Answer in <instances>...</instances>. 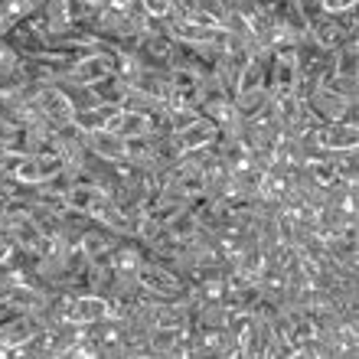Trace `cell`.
I'll list each match as a JSON object with an SVG mask.
<instances>
[{
  "label": "cell",
  "mask_w": 359,
  "mask_h": 359,
  "mask_svg": "<svg viewBox=\"0 0 359 359\" xmlns=\"http://www.w3.org/2000/svg\"><path fill=\"white\" fill-rule=\"evenodd\" d=\"M108 317H114V311L108 297H102V294H79L66 313V320L79 323V327H92V323L108 320Z\"/></svg>",
  "instance_id": "7a4b0ae2"
},
{
  "label": "cell",
  "mask_w": 359,
  "mask_h": 359,
  "mask_svg": "<svg viewBox=\"0 0 359 359\" xmlns=\"http://www.w3.org/2000/svg\"><path fill=\"white\" fill-rule=\"evenodd\" d=\"M356 0H320V10L323 13H343V10H353Z\"/></svg>",
  "instance_id": "5bb4252c"
},
{
  "label": "cell",
  "mask_w": 359,
  "mask_h": 359,
  "mask_svg": "<svg viewBox=\"0 0 359 359\" xmlns=\"http://www.w3.org/2000/svg\"><path fill=\"white\" fill-rule=\"evenodd\" d=\"M114 111H118V104H92V108H79V111L72 114V124H76V131H82V134L102 131Z\"/></svg>",
  "instance_id": "9c48e42d"
},
{
  "label": "cell",
  "mask_w": 359,
  "mask_h": 359,
  "mask_svg": "<svg viewBox=\"0 0 359 359\" xmlns=\"http://www.w3.org/2000/svg\"><path fill=\"white\" fill-rule=\"evenodd\" d=\"M141 7L147 17L154 20H167L170 17V0H141Z\"/></svg>",
  "instance_id": "4fadbf2b"
},
{
  "label": "cell",
  "mask_w": 359,
  "mask_h": 359,
  "mask_svg": "<svg viewBox=\"0 0 359 359\" xmlns=\"http://www.w3.org/2000/svg\"><path fill=\"white\" fill-rule=\"evenodd\" d=\"M95 92V98H98V104H118L121 108V102H124V95H128V79H121L118 72H111V76H104V79H98V82H92L88 86Z\"/></svg>",
  "instance_id": "30bf717a"
},
{
  "label": "cell",
  "mask_w": 359,
  "mask_h": 359,
  "mask_svg": "<svg viewBox=\"0 0 359 359\" xmlns=\"http://www.w3.org/2000/svg\"><path fill=\"white\" fill-rule=\"evenodd\" d=\"M216 134H219L216 124L199 114L196 121H189L183 131H173V141H177V147L183 154H189V151H199V147H209V144L216 141Z\"/></svg>",
  "instance_id": "8992f818"
},
{
  "label": "cell",
  "mask_w": 359,
  "mask_h": 359,
  "mask_svg": "<svg viewBox=\"0 0 359 359\" xmlns=\"http://www.w3.org/2000/svg\"><path fill=\"white\" fill-rule=\"evenodd\" d=\"M307 104H311V111L320 118L323 124H330V121H343V114H346V108L356 102H350V98H343V95L330 92L327 86H317L311 92V98H307Z\"/></svg>",
  "instance_id": "277c9868"
},
{
  "label": "cell",
  "mask_w": 359,
  "mask_h": 359,
  "mask_svg": "<svg viewBox=\"0 0 359 359\" xmlns=\"http://www.w3.org/2000/svg\"><path fill=\"white\" fill-rule=\"evenodd\" d=\"M104 196L102 187H95V183H72V187L66 189V206L69 209H79V212H92L95 206H98V199Z\"/></svg>",
  "instance_id": "8fae6325"
},
{
  "label": "cell",
  "mask_w": 359,
  "mask_h": 359,
  "mask_svg": "<svg viewBox=\"0 0 359 359\" xmlns=\"http://www.w3.org/2000/svg\"><path fill=\"white\" fill-rule=\"evenodd\" d=\"M131 88L151 95L157 102H170V72L167 69H141L131 79Z\"/></svg>",
  "instance_id": "ba28073f"
},
{
  "label": "cell",
  "mask_w": 359,
  "mask_h": 359,
  "mask_svg": "<svg viewBox=\"0 0 359 359\" xmlns=\"http://www.w3.org/2000/svg\"><path fill=\"white\" fill-rule=\"evenodd\" d=\"M7 265H17V242L0 232V268H7Z\"/></svg>",
  "instance_id": "7c38bea8"
},
{
  "label": "cell",
  "mask_w": 359,
  "mask_h": 359,
  "mask_svg": "<svg viewBox=\"0 0 359 359\" xmlns=\"http://www.w3.org/2000/svg\"><path fill=\"white\" fill-rule=\"evenodd\" d=\"M359 128L356 124H343V121H330V124H320L313 131V141L320 151H356L359 147Z\"/></svg>",
  "instance_id": "3957f363"
},
{
  "label": "cell",
  "mask_w": 359,
  "mask_h": 359,
  "mask_svg": "<svg viewBox=\"0 0 359 359\" xmlns=\"http://www.w3.org/2000/svg\"><path fill=\"white\" fill-rule=\"evenodd\" d=\"M82 141H86L88 151H92L95 157H102V161H108V163H121L124 161V147H128V141H124L121 134L108 131V128L82 134Z\"/></svg>",
  "instance_id": "5b68a950"
},
{
  "label": "cell",
  "mask_w": 359,
  "mask_h": 359,
  "mask_svg": "<svg viewBox=\"0 0 359 359\" xmlns=\"http://www.w3.org/2000/svg\"><path fill=\"white\" fill-rule=\"evenodd\" d=\"M33 104H36L39 114H43V118H46L53 128H66V124H72V114H76V108L69 104V98L59 92L53 82H43V86L36 88V95H33Z\"/></svg>",
  "instance_id": "6da1fadb"
},
{
  "label": "cell",
  "mask_w": 359,
  "mask_h": 359,
  "mask_svg": "<svg viewBox=\"0 0 359 359\" xmlns=\"http://www.w3.org/2000/svg\"><path fill=\"white\" fill-rule=\"evenodd\" d=\"M108 131L121 134V137H144V134L154 131V118L151 114H141V111H128V108H118V111L108 118L104 124Z\"/></svg>",
  "instance_id": "52a82bcc"
}]
</instances>
